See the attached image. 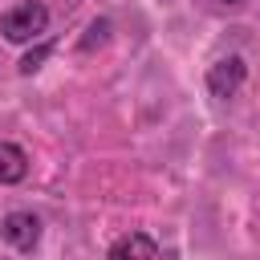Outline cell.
<instances>
[{
	"label": "cell",
	"mask_w": 260,
	"mask_h": 260,
	"mask_svg": "<svg viewBox=\"0 0 260 260\" xmlns=\"http://www.w3.org/2000/svg\"><path fill=\"white\" fill-rule=\"evenodd\" d=\"M49 28V8L45 4H37V0H28V4H16L12 12H4L0 16V32L12 41V45H28L32 37H41Z\"/></svg>",
	"instance_id": "1"
},
{
	"label": "cell",
	"mask_w": 260,
	"mask_h": 260,
	"mask_svg": "<svg viewBox=\"0 0 260 260\" xmlns=\"http://www.w3.org/2000/svg\"><path fill=\"white\" fill-rule=\"evenodd\" d=\"M244 77H248L244 57H240V53H228V57H219V61L207 69V89H211V98L228 102V98H236V89L244 85Z\"/></svg>",
	"instance_id": "2"
},
{
	"label": "cell",
	"mask_w": 260,
	"mask_h": 260,
	"mask_svg": "<svg viewBox=\"0 0 260 260\" xmlns=\"http://www.w3.org/2000/svg\"><path fill=\"white\" fill-rule=\"evenodd\" d=\"M0 236H4V244H12L16 252H32L37 240H41V219H37L32 211H8V215L0 219Z\"/></svg>",
	"instance_id": "3"
},
{
	"label": "cell",
	"mask_w": 260,
	"mask_h": 260,
	"mask_svg": "<svg viewBox=\"0 0 260 260\" xmlns=\"http://www.w3.org/2000/svg\"><path fill=\"white\" fill-rule=\"evenodd\" d=\"M28 175V154L16 146V142H0V183L12 187Z\"/></svg>",
	"instance_id": "4"
},
{
	"label": "cell",
	"mask_w": 260,
	"mask_h": 260,
	"mask_svg": "<svg viewBox=\"0 0 260 260\" xmlns=\"http://www.w3.org/2000/svg\"><path fill=\"white\" fill-rule=\"evenodd\" d=\"M110 256L114 260H126V256H158V244L150 240V236H142V232H134V236H122L118 244H110Z\"/></svg>",
	"instance_id": "5"
},
{
	"label": "cell",
	"mask_w": 260,
	"mask_h": 260,
	"mask_svg": "<svg viewBox=\"0 0 260 260\" xmlns=\"http://www.w3.org/2000/svg\"><path fill=\"white\" fill-rule=\"evenodd\" d=\"M106 41H110V20L98 16V20L85 28V37H81V53H89V49H98V45H106Z\"/></svg>",
	"instance_id": "6"
},
{
	"label": "cell",
	"mask_w": 260,
	"mask_h": 260,
	"mask_svg": "<svg viewBox=\"0 0 260 260\" xmlns=\"http://www.w3.org/2000/svg\"><path fill=\"white\" fill-rule=\"evenodd\" d=\"M49 53H53V45H49V41H45V45H37L32 53H24V57H20V73H24V77H28V73H37V69H41V61H45Z\"/></svg>",
	"instance_id": "7"
},
{
	"label": "cell",
	"mask_w": 260,
	"mask_h": 260,
	"mask_svg": "<svg viewBox=\"0 0 260 260\" xmlns=\"http://www.w3.org/2000/svg\"><path fill=\"white\" fill-rule=\"evenodd\" d=\"M223 4H240V0H223Z\"/></svg>",
	"instance_id": "8"
}]
</instances>
